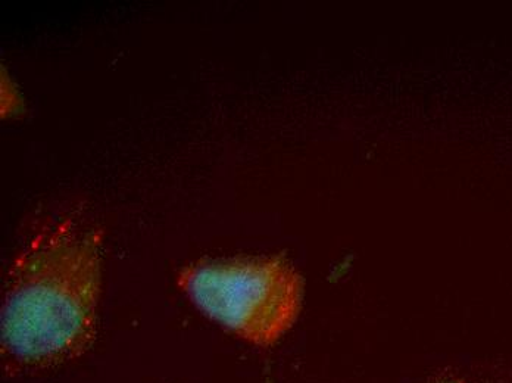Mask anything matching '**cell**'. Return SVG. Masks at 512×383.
Returning <instances> with one entry per match:
<instances>
[{
    "instance_id": "cell-1",
    "label": "cell",
    "mask_w": 512,
    "mask_h": 383,
    "mask_svg": "<svg viewBox=\"0 0 512 383\" xmlns=\"http://www.w3.org/2000/svg\"><path fill=\"white\" fill-rule=\"evenodd\" d=\"M102 232L73 217L43 224L12 261L0 347L9 366L43 370L90 350L98 330Z\"/></svg>"
},
{
    "instance_id": "cell-2",
    "label": "cell",
    "mask_w": 512,
    "mask_h": 383,
    "mask_svg": "<svg viewBox=\"0 0 512 383\" xmlns=\"http://www.w3.org/2000/svg\"><path fill=\"white\" fill-rule=\"evenodd\" d=\"M177 283L202 313L256 347L277 344L304 302V279L283 257L204 261L181 270Z\"/></svg>"
},
{
    "instance_id": "cell-3",
    "label": "cell",
    "mask_w": 512,
    "mask_h": 383,
    "mask_svg": "<svg viewBox=\"0 0 512 383\" xmlns=\"http://www.w3.org/2000/svg\"><path fill=\"white\" fill-rule=\"evenodd\" d=\"M429 383H495L483 376L471 375V373L448 372L442 373Z\"/></svg>"
}]
</instances>
